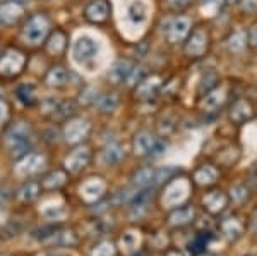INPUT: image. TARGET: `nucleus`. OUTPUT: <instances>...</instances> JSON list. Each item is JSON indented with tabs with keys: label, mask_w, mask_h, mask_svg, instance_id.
Here are the masks:
<instances>
[{
	"label": "nucleus",
	"mask_w": 257,
	"mask_h": 256,
	"mask_svg": "<svg viewBox=\"0 0 257 256\" xmlns=\"http://www.w3.org/2000/svg\"><path fill=\"white\" fill-rule=\"evenodd\" d=\"M4 141L9 148L11 156L14 158H23L24 155H28L33 146V131L30 122L18 121L11 124L4 134Z\"/></svg>",
	"instance_id": "nucleus-1"
},
{
	"label": "nucleus",
	"mask_w": 257,
	"mask_h": 256,
	"mask_svg": "<svg viewBox=\"0 0 257 256\" xmlns=\"http://www.w3.org/2000/svg\"><path fill=\"white\" fill-rule=\"evenodd\" d=\"M52 33V21L43 12H36L28 18L23 26V36L30 47H41Z\"/></svg>",
	"instance_id": "nucleus-2"
},
{
	"label": "nucleus",
	"mask_w": 257,
	"mask_h": 256,
	"mask_svg": "<svg viewBox=\"0 0 257 256\" xmlns=\"http://www.w3.org/2000/svg\"><path fill=\"white\" fill-rule=\"evenodd\" d=\"M132 148H134V153L138 156H160L167 150V144H165L163 139L156 138L151 131H139L134 136Z\"/></svg>",
	"instance_id": "nucleus-3"
},
{
	"label": "nucleus",
	"mask_w": 257,
	"mask_h": 256,
	"mask_svg": "<svg viewBox=\"0 0 257 256\" xmlns=\"http://www.w3.org/2000/svg\"><path fill=\"white\" fill-rule=\"evenodd\" d=\"M28 64V55L19 48H7L0 53V76L16 77L24 71Z\"/></svg>",
	"instance_id": "nucleus-4"
},
{
	"label": "nucleus",
	"mask_w": 257,
	"mask_h": 256,
	"mask_svg": "<svg viewBox=\"0 0 257 256\" xmlns=\"http://www.w3.org/2000/svg\"><path fill=\"white\" fill-rule=\"evenodd\" d=\"M190 196V183L185 177H173L165 188L163 193V205L167 208H175L185 203V200Z\"/></svg>",
	"instance_id": "nucleus-5"
},
{
	"label": "nucleus",
	"mask_w": 257,
	"mask_h": 256,
	"mask_svg": "<svg viewBox=\"0 0 257 256\" xmlns=\"http://www.w3.org/2000/svg\"><path fill=\"white\" fill-rule=\"evenodd\" d=\"M211 45V36L209 31L206 28L199 26L196 30L190 31V35L187 36V41H185V55L190 57V59H201L204 57L209 50Z\"/></svg>",
	"instance_id": "nucleus-6"
},
{
	"label": "nucleus",
	"mask_w": 257,
	"mask_h": 256,
	"mask_svg": "<svg viewBox=\"0 0 257 256\" xmlns=\"http://www.w3.org/2000/svg\"><path fill=\"white\" fill-rule=\"evenodd\" d=\"M192 31V21L187 16H177V18L170 19L167 23V28H163V33L167 35V40L172 45L182 43L187 40V36Z\"/></svg>",
	"instance_id": "nucleus-7"
},
{
	"label": "nucleus",
	"mask_w": 257,
	"mask_h": 256,
	"mask_svg": "<svg viewBox=\"0 0 257 256\" xmlns=\"http://www.w3.org/2000/svg\"><path fill=\"white\" fill-rule=\"evenodd\" d=\"M91 133V122L84 117L69 119V122L64 127V139L69 144H81L88 139Z\"/></svg>",
	"instance_id": "nucleus-8"
},
{
	"label": "nucleus",
	"mask_w": 257,
	"mask_h": 256,
	"mask_svg": "<svg viewBox=\"0 0 257 256\" xmlns=\"http://www.w3.org/2000/svg\"><path fill=\"white\" fill-rule=\"evenodd\" d=\"M99 45L96 40H93L91 36H79L74 41L72 47V55L74 60L79 62V64H86V62L93 60L98 55Z\"/></svg>",
	"instance_id": "nucleus-9"
},
{
	"label": "nucleus",
	"mask_w": 257,
	"mask_h": 256,
	"mask_svg": "<svg viewBox=\"0 0 257 256\" xmlns=\"http://www.w3.org/2000/svg\"><path fill=\"white\" fill-rule=\"evenodd\" d=\"M105 193H106V183H105V179H101V177H98V176L86 179L79 188V195L82 198V201H86V203H89V205L101 200V198L105 196Z\"/></svg>",
	"instance_id": "nucleus-10"
},
{
	"label": "nucleus",
	"mask_w": 257,
	"mask_h": 256,
	"mask_svg": "<svg viewBox=\"0 0 257 256\" xmlns=\"http://www.w3.org/2000/svg\"><path fill=\"white\" fill-rule=\"evenodd\" d=\"M228 95H230V90H228V86L225 84H218L216 88H213L209 93L202 95V100H201L202 112L213 114V112H216V110H219L228 100Z\"/></svg>",
	"instance_id": "nucleus-11"
},
{
	"label": "nucleus",
	"mask_w": 257,
	"mask_h": 256,
	"mask_svg": "<svg viewBox=\"0 0 257 256\" xmlns=\"http://www.w3.org/2000/svg\"><path fill=\"white\" fill-rule=\"evenodd\" d=\"M89 162H91V150L88 146L79 144L76 150L70 151V153L65 156L64 165H65V170H67L69 174H79V172H82L86 167H88Z\"/></svg>",
	"instance_id": "nucleus-12"
},
{
	"label": "nucleus",
	"mask_w": 257,
	"mask_h": 256,
	"mask_svg": "<svg viewBox=\"0 0 257 256\" xmlns=\"http://www.w3.org/2000/svg\"><path fill=\"white\" fill-rule=\"evenodd\" d=\"M228 115H230L231 122L240 126V124H245L255 117V107L252 105V102L248 100V98L240 97L231 103L230 110H228Z\"/></svg>",
	"instance_id": "nucleus-13"
},
{
	"label": "nucleus",
	"mask_w": 257,
	"mask_h": 256,
	"mask_svg": "<svg viewBox=\"0 0 257 256\" xmlns=\"http://www.w3.org/2000/svg\"><path fill=\"white\" fill-rule=\"evenodd\" d=\"M111 7L108 0H91L84 7V18L91 24H105L110 19Z\"/></svg>",
	"instance_id": "nucleus-14"
},
{
	"label": "nucleus",
	"mask_w": 257,
	"mask_h": 256,
	"mask_svg": "<svg viewBox=\"0 0 257 256\" xmlns=\"http://www.w3.org/2000/svg\"><path fill=\"white\" fill-rule=\"evenodd\" d=\"M45 155L41 153H28L24 155L23 158H19L18 165H16V174L18 176H23V177H30V176H35L38 174L41 168L45 167Z\"/></svg>",
	"instance_id": "nucleus-15"
},
{
	"label": "nucleus",
	"mask_w": 257,
	"mask_h": 256,
	"mask_svg": "<svg viewBox=\"0 0 257 256\" xmlns=\"http://www.w3.org/2000/svg\"><path fill=\"white\" fill-rule=\"evenodd\" d=\"M161 88H163V77L158 74H151L136 86V97L139 100H153L161 92Z\"/></svg>",
	"instance_id": "nucleus-16"
},
{
	"label": "nucleus",
	"mask_w": 257,
	"mask_h": 256,
	"mask_svg": "<svg viewBox=\"0 0 257 256\" xmlns=\"http://www.w3.org/2000/svg\"><path fill=\"white\" fill-rule=\"evenodd\" d=\"M202 205L211 215H219L228 206V196L219 189H213V191L206 193V196L202 198Z\"/></svg>",
	"instance_id": "nucleus-17"
},
{
	"label": "nucleus",
	"mask_w": 257,
	"mask_h": 256,
	"mask_svg": "<svg viewBox=\"0 0 257 256\" xmlns=\"http://www.w3.org/2000/svg\"><path fill=\"white\" fill-rule=\"evenodd\" d=\"M194 217H196V208L192 205H180L170 212L168 224L173 227H185L192 224Z\"/></svg>",
	"instance_id": "nucleus-18"
},
{
	"label": "nucleus",
	"mask_w": 257,
	"mask_h": 256,
	"mask_svg": "<svg viewBox=\"0 0 257 256\" xmlns=\"http://www.w3.org/2000/svg\"><path fill=\"white\" fill-rule=\"evenodd\" d=\"M24 7L21 4H16L9 0V2L0 4V26H12L23 18Z\"/></svg>",
	"instance_id": "nucleus-19"
},
{
	"label": "nucleus",
	"mask_w": 257,
	"mask_h": 256,
	"mask_svg": "<svg viewBox=\"0 0 257 256\" xmlns=\"http://www.w3.org/2000/svg\"><path fill=\"white\" fill-rule=\"evenodd\" d=\"M134 67H136V64L128 59L115 60V64L111 65V69L108 72V79L113 82V84H123V82H127L128 76H131Z\"/></svg>",
	"instance_id": "nucleus-20"
},
{
	"label": "nucleus",
	"mask_w": 257,
	"mask_h": 256,
	"mask_svg": "<svg viewBox=\"0 0 257 256\" xmlns=\"http://www.w3.org/2000/svg\"><path fill=\"white\" fill-rule=\"evenodd\" d=\"M219 179V172L214 165L211 163H204L201 167L196 168L192 176V181L196 183L197 186H202V188H208V186H213L216 184Z\"/></svg>",
	"instance_id": "nucleus-21"
},
{
	"label": "nucleus",
	"mask_w": 257,
	"mask_h": 256,
	"mask_svg": "<svg viewBox=\"0 0 257 256\" xmlns=\"http://www.w3.org/2000/svg\"><path fill=\"white\" fill-rule=\"evenodd\" d=\"M67 35L62 30H55V33H50V36L45 41V48L50 55H62L67 50Z\"/></svg>",
	"instance_id": "nucleus-22"
},
{
	"label": "nucleus",
	"mask_w": 257,
	"mask_h": 256,
	"mask_svg": "<svg viewBox=\"0 0 257 256\" xmlns=\"http://www.w3.org/2000/svg\"><path fill=\"white\" fill-rule=\"evenodd\" d=\"M123 158H125V151H123V148L117 143L106 144V146L103 148L101 155H99L101 163L106 165V167H115V165H118Z\"/></svg>",
	"instance_id": "nucleus-23"
},
{
	"label": "nucleus",
	"mask_w": 257,
	"mask_h": 256,
	"mask_svg": "<svg viewBox=\"0 0 257 256\" xmlns=\"http://www.w3.org/2000/svg\"><path fill=\"white\" fill-rule=\"evenodd\" d=\"M69 79H70V74L62 65L50 67L47 76H45V82H47V86H50V88H64V86H67Z\"/></svg>",
	"instance_id": "nucleus-24"
},
{
	"label": "nucleus",
	"mask_w": 257,
	"mask_h": 256,
	"mask_svg": "<svg viewBox=\"0 0 257 256\" xmlns=\"http://www.w3.org/2000/svg\"><path fill=\"white\" fill-rule=\"evenodd\" d=\"M67 172L65 170H60V168H55V170L48 172L47 176L41 179V189H47V191H57V189L64 188L67 184Z\"/></svg>",
	"instance_id": "nucleus-25"
},
{
	"label": "nucleus",
	"mask_w": 257,
	"mask_h": 256,
	"mask_svg": "<svg viewBox=\"0 0 257 256\" xmlns=\"http://www.w3.org/2000/svg\"><path fill=\"white\" fill-rule=\"evenodd\" d=\"M77 242H79V239H77V234L74 232V230H65V229H57L55 232H53V236L48 239L45 244H55V246H62V247H70V246H76Z\"/></svg>",
	"instance_id": "nucleus-26"
},
{
	"label": "nucleus",
	"mask_w": 257,
	"mask_h": 256,
	"mask_svg": "<svg viewBox=\"0 0 257 256\" xmlns=\"http://www.w3.org/2000/svg\"><path fill=\"white\" fill-rule=\"evenodd\" d=\"M155 170L153 167H143L132 176V188L136 191L139 189H146V188H153V179H155Z\"/></svg>",
	"instance_id": "nucleus-27"
},
{
	"label": "nucleus",
	"mask_w": 257,
	"mask_h": 256,
	"mask_svg": "<svg viewBox=\"0 0 257 256\" xmlns=\"http://www.w3.org/2000/svg\"><path fill=\"white\" fill-rule=\"evenodd\" d=\"M41 193V184L36 181H26L18 191V200L21 203H33L35 200H38Z\"/></svg>",
	"instance_id": "nucleus-28"
},
{
	"label": "nucleus",
	"mask_w": 257,
	"mask_h": 256,
	"mask_svg": "<svg viewBox=\"0 0 257 256\" xmlns=\"http://www.w3.org/2000/svg\"><path fill=\"white\" fill-rule=\"evenodd\" d=\"M221 230L230 241H237V239L242 237V234H243V224L237 217H228L226 220H223Z\"/></svg>",
	"instance_id": "nucleus-29"
},
{
	"label": "nucleus",
	"mask_w": 257,
	"mask_h": 256,
	"mask_svg": "<svg viewBox=\"0 0 257 256\" xmlns=\"http://www.w3.org/2000/svg\"><path fill=\"white\" fill-rule=\"evenodd\" d=\"M127 18L132 24H143L148 19V7L143 0H134L127 9Z\"/></svg>",
	"instance_id": "nucleus-30"
},
{
	"label": "nucleus",
	"mask_w": 257,
	"mask_h": 256,
	"mask_svg": "<svg viewBox=\"0 0 257 256\" xmlns=\"http://www.w3.org/2000/svg\"><path fill=\"white\" fill-rule=\"evenodd\" d=\"M16 97L18 100L26 107H33L38 102V92H36L35 84H21L16 90Z\"/></svg>",
	"instance_id": "nucleus-31"
},
{
	"label": "nucleus",
	"mask_w": 257,
	"mask_h": 256,
	"mask_svg": "<svg viewBox=\"0 0 257 256\" xmlns=\"http://www.w3.org/2000/svg\"><path fill=\"white\" fill-rule=\"evenodd\" d=\"M120 249H122L123 254L127 256H132L138 251V247L141 244V236L138 232H132V230H128V232L123 234L122 237H120Z\"/></svg>",
	"instance_id": "nucleus-32"
},
{
	"label": "nucleus",
	"mask_w": 257,
	"mask_h": 256,
	"mask_svg": "<svg viewBox=\"0 0 257 256\" xmlns=\"http://www.w3.org/2000/svg\"><path fill=\"white\" fill-rule=\"evenodd\" d=\"M41 213L50 222H60L67 217V208H65L64 203H47L41 210Z\"/></svg>",
	"instance_id": "nucleus-33"
},
{
	"label": "nucleus",
	"mask_w": 257,
	"mask_h": 256,
	"mask_svg": "<svg viewBox=\"0 0 257 256\" xmlns=\"http://www.w3.org/2000/svg\"><path fill=\"white\" fill-rule=\"evenodd\" d=\"M226 47L230 53H240L243 52V48L247 47V31L238 30L233 31L230 35V38L226 40Z\"/></svg>",
	"instance_id": "nucleus-34"
},
{
	"label": "nucleus",
	"mask_w": 257,
	"mask_h": 256,
	"mask_svg": "<svg viewBox=\"0 0 257 256\" xmlns=\"http://www.w3.org/2000/svg\"><path fill=\"white\" fill-rule=\"evenodd\" d=\"M118 107V95L117 93H105L98 98V109L101 114H111Z\"/></svg>",
	"instance_id": "nucleus-35"
},
{
	"label": "nucleus",
	"mask_w": 257,
	"mask_h": 256,
	"mask_svg": "<svg viewBox=\"0 0 257 256\" xmlns=\"http://www.w3.org/2000/svg\"><path fill=\"white\" fill-rule=\"evenodd\" d=\"M178 174H180V168L172 167V165L163 167V168H156L155 179H153V188H155V186H160V184H165V183H170V181H172L173 177H177Z\"/></svg>",
	"instance_id": "nucleus-36"
},
{
	"label": "nucleus",
	"mask_w": 257,
	"mask_h": 256,
	"mask_svg": "<svg viewBox=\"0 0 257 256\" xmlns=\"http://www.w3.org/2000/svg\"><path fill=\"white\" fill-rule=\"evenodd\" d=\"M211 239V232H199L192 241L189 242V251L192 254H201L204 251V247L208 246Z\"/></svg>",
	"instance_id": "nucleus-37"
},
{
	"label": "nucleus",
	"mask_w": 257,
	"mask_h": 256,
	"mask_svg": "<svg viewBox=\"0 0 257 256\" xmlns=\"http://www.w3.org/2000/svg\"><path fill=\"white\" fill-rule=\"evenodd\" d=\"M115 244L111 241H101L91 251V256H115Z\"/></svg>",
	"instance_id": "nucleus-38"
},
{
	"label": "nucleus",
	"mask_w": 257,
	"mask_h": 256,
	"mask_svg": "<svg viewBox=\"0 0 257 256\" xmlns=\"http://www.w3.org/2000/svg\"><path fill=\"white\" fill-rule=\"evenodd\" d=\"M223 6H225V0H201V9L208 16H216Z\"/></svg>",
	"instance_id": "nucleus-39"
},
{
	"label": "nucleus",
	"mask_w": 257,
	"mask_h": 256,
	"mask_svg": "<svg viewBox=\"0 0 257 256\" xmlns=\"http://www.w3.org/2000/svg\"><path fill=\"white\" fill-rule=\"evenodd\" d=\"M218 84H219V77H218V74H216V72H209V74H206V77H204V79H202L201 86H199V93H201V95L209 93L211 90L216 88Z\"/></svg>",
	"instance_id": "nucleus-40"
},
{
	"label": "nucleus",
	"mask_w": 257,
	"mask_h": 256,
	"mask_svg": "<svg viewBox=\"0 0 257 256\" xmlns=\"http://www.w3.org/2000/svg\"><path fill=\"white\" fill-rule=\"evenodd\" d=\"M247 196H248V189L245 184H237L231 188L230 198L235 201V203H243V201L247 200Z\"/></svg>",
	"instance_id": "nucleus-41"
},
{
	"label": "nucleus",
	"mask_w": 257,
	"mask_h": 256,
	"mask_svg": "<svg viewBox=\"0 0 257 256\" xmlns=\"http://www.w3.org/2000/svg\"><path fill=\"white\" fill-rule=\"evenodd\" d=\"M9 115H11V107L4 98H0V127L4 126L7 121H9Z\"/></svg>",
	"instance_id": "nucleus-42"
},
{
	"label": "nucleus",
	"mask_w": 257,
	"mask_h": 256,
	"mask_svg": "<svg viewBox=\"0 0 257 256\" xmlns=\"http://www.w3.org/2000/svg\"><path fill=\"white\" fill-rule=\"evenodd\" d=\"M168 7L175 12H182L185 11L190 6V0H167Z\"/></svg>",
	"instance_id": "nucleus-43"
},
{
	"label": "nucleus",
	"mask_w": 257,
	"mask_h": 256,
	"mask_svg": "<svg viewBox=\"0 0 257 256\" xmlns=\"http://www.w3.org/2000/svg\"><path fill=\"white\" fill-rule=\"evenodd\" d=\"M247 45L250 48H254V50H257V23L252 24V26L248 28V31H247Z\"/></svg>",
	"instance_id": "nucleus-44"
},
{
	"label": "nucleus",
	"mask_w": 257,
	"mask_h": 256,
	"mask_svg": "<svg viewBox=\"0 0 257 256\" xmlns=\"http://www.w3.org/2000/svg\"><path fill=\"white\" fill-rule=\"evenodd\" d=\"M242 9L247 14H254L257 12V0H242Z\"/></svg>",
	"instance_id": "nucleus-45"
},
{
	"label": "nucleus",
	"mask_w": 257,
	"mask_h": 256,
	"mask_svg": "<svg viewBox=\"0 0 257 256\" xmlns=\"http://www.w3.org/2000/svg\"><path fill=\"white\" fill-rule=\"evenodd\" d=\"M7 220H9V213H7L6 206L0 205V225H6Z\"/></svg>",
	"instance_id": "nucleus-46"
},
{
	"label": "nucleus",
	"mask_w": 257,
	"mask_h": 256,
	"mask_svg": "<svg viewBox=\"0 0 257 256\" xmlns=\"http://www.w3.org/2000/svg\"><path fill=\"white\" fill-rule=\"evenodd\" d=\"M45 256H72V254L64 253V251H50V253H47Z\"/></svg>",
	"instance_id": "nucleus-47"
},
{
	"label": "nucleus",
	"mask_w": 257,
	"mask_h": 256,
	"mask_svg": "<svg viewBox=\"0 0 257 256\" xmlns=\"http://www.w3.org/2000/svg\"><path fill=\"white\" fill-rule=\"evenodd\" d=\"M165 256H185L182 251H178V249H170V251H167V254Z\"/></svg>",
	"instance_id": "nucleus-48"
},
{
	"label": "nucleus",
	"mask_w": 257,
	"mask_h": 256,
	"mask_svg": "<svg viewBox=\"0 0 257 256\" xmlns=\"http://www.w3.org/2000/svg\"><path fill=\"white\" fill-rule=\"evenodd\" d=\"M12 2H16V4H21V6H24V4H30L31 0H12Z\"/></svg>",
	"instance_id": "nucleus-49"
},
{
	"label": "nucleus",
	"mask_w": 257,
	"mask_h": 256,
	"mask_svg": "<svg viewBox=\"0 0 257 256\" xmlns=\"http://www.w3.org/2000/svg\"><path fill=\"white\" fill-rule=\"evenodd\" d=\"M235 2H238V0H225V4H235Z\"/></svg>",
	"instance_id": "nucleus-50"
},
{
	"label": "nucleus",
	"mask_w": 257,
	"mask_h": 256,
	"mask_svg": "<svg viewBox=\"0 0 257 256\" xmlns=\"http://www.w3.org/2000/svg\"><path fill=\"white\" fill-rule=\"evenodd\" d=\"M255 230H257V220H255Z\"/></svg>",
	"instance_id": "nucleus-51"
},
{
	"label": "nucleus",
	"mask_w": 257,
	"mask_h": 256,
	"mask_svg": "<svg viewBox=\"0 0 257 256\" xmlns=\"http://www.w3.org/2000/svg\"><path fill=\"white\" fill-rule=\"evenodd\" d=\"M0 256H9V254H0Z\"/></svg>",
	"instance_id": "nucleus-52"
},
{
	"label": "nucleus",
	"mask_w": 257,
	"mask_h": 256,
	"mask_svg": "<svg viewBox=\"0 0 257 256\" xmlns=\"http://www.w3.org/2000/svg\"><path fill=\"white\" fill-rule=\"evenodd\" d=\"M138 256H144V254H138Z\"/></svg>",
	"instance_id": "nucleus-53"
},
{
	"label": "nucleus",
	"mask_w": 257,
	"mask_h": 256,
	"mask_svg": "<svg viewBox=\"0 0 257 256\" xmlns=\"http://www.w3.org/2000/svg\"><path fill=\"white\" fill-rule=\"evenodd\" d=\"M206 256H211V254H206Z\"/></svg>",
	"instance_id": "nucleus-54"
}]
</instances>
